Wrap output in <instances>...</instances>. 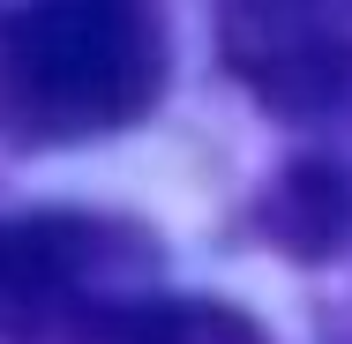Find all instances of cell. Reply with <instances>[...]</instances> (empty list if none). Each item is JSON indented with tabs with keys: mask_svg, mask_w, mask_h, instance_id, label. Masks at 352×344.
<instances>
[{
	"mask_svg": "<svg viewBox=\"0 0 352 344\" xmlns=\"http://www.w3.org/2000/svg\"><path fill=\"white\" fill-rule=\"evenodd\" d=\"M165 90V30L135 0L0 8V128L15 142H90L135 128Z\"/></svg>",
	"mask_w": 352,
	"mask_h": 344,
	"instance_id": "cell-1",
	"label": "cell"
},
{
	"mask_svg": "<svg viewBox=\"0 0 352 344\" xmlns=\"http://www.w3.org/2000/svg\"><path fill=\"white\" fill-rule=\"evenodd\" d=\"M225 68L278 120H330L352 105V15L330 8H225Z\"/></svg>",
	"mask_w": 352,
	"mask_h": 344,
	"instance_id": "cell-2",
	"label": "cell"
},
{
	"mask_svg": "<svg viewBox=\"0 0 352 344\" xmlns=\"http://www.w3.org/2000/svg\"><path fill=\"white\" fill-rule=\"evenodd\" d=\"M82 344H270L255 314L203 299V292H135L105 307Z\"/></svg>",
	"mask_w": 352,
	"mask_h": 344,
	"instance_id": "cell-3",
	"label": "cell"
},
{
	"mask_svg": "<svg viewBox=\"0 0 352 344\" xmlns=\"http://www.w3.org/2000/svg\"><path fill=\"white\" fill-rule=\"evenodd\" d=\"M263 232L278 240L285 255H300V262L338 255V247L352 240V180L338 172V165H322V157L285 165L278 187L263 195Z\"/></svg>",
	"mask_w": 352,
	"mask_h": 344,
	"instance_id": "cell-4",
	"label": "cell"
}]
</instances>
